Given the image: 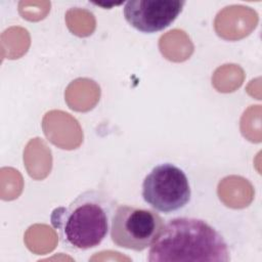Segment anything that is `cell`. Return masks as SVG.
<instances>
[{
  "label": "cell",
  "mask_w": 262,
  "mask_h": 262,
  "mask_svg": "<svg viewBox=\"0 0 262 262\" xmlns=\"http://www.w3.org/2000/svg\"><path fill=\"white\" fill-rule=\"evenodd\" d=\"M149 262L230 260L228 245L208 222L192 217H176L164 223L157 241L149 247Z\"/></svg>",
  "instance_id": "obj_1"
},
{
  "label": "cell",
  "mask_w": 262,
  "mask_h": 262,
  "mask_svg": "<svg viewBox=\"0 0 262 262\" xmlns=\"http://www.w3.org/2000/svg\"><path fill=\"white\" fill-rule=\"evenodd\" d=\"M117 206L106 192L89 189L68 206L55 208L50 222L66 248L86 251L97 247L106 237Z\"/></svg>",
  "instance_id": "obj_2"
},
{
  "label": "cell",
  "mask_w": 262,
  "mask_h": 262,
  "mask_svg": "<svg viewBox=\"0 0 262 262\" xmlns=\"http://www.w3.org/2000/svg\"><path fill=\"white\" fill-rule=\"evenodd\" d=\"M163 226L164 220L156 210L119 205L112 217L110 233L116 246L141 252L157 241Z\"/></svg>",
  "instance_id": "obj_3"
},
{
  "label": "cell",
  "mask_w": 262,
  "mask_h": 262,
  "mask_svg": "<svg viewBox=\"0 0 262 262\" xmlns=\"http://www.w3.org/2000/svg\"><path fill=\"white\" fill-rule=\"evenodd\" d=\"M143 201L154 210L172 213L188 204L191 189L185 172L172 163L155 166L141 186Z\"/></svg>",
  "instance_id": "obj_4"
},
{
  "label": "cell",
  "mask_w": 262,
  "mask_h": 262,
  "mask_svg": "<svg viewBox=\"0 0 262 262\" xmlns=\"http://www.w3.org/2000/svg\"><path fill=\"white\" fill-rule=\"evenodd\" d=\"M184 0H130L123 8L126 21L135 30L152 34L169 27L181 13Z\"/></svg>",
  "instance_id": "obj_5"
}]
</instances>
